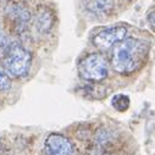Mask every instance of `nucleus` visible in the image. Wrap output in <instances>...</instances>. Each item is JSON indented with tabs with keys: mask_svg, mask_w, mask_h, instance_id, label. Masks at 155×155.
Wrapping results in <instances>:
<instances>
[{
	"mask_svg": "<svg viewBox=\"0 0 155 155\" xmlns=\"http://www.w3.org/2000/svg\"><path fill=\"white\" fill-rule=\"evenodd\" d=\"M149 53V45L147 42L137 38H125L115 44L111 65L116 72L121 74H128L137 71L145 61Z\"/></svg>",
	"mask_w": 155,
	"mask_h": 155,
	"instance_id": "f257e3e1",
	"label": "nucleus"
},
{
	"mask_svg": "<svg viewBox=\"0 0 155 155\" xmlns=\"http://www.w3.org/2000/svg\"><path fill=\"white\" fill-rule=\"evenodd\" d=\"M32 64L31 53L21 44H11L5 54L4 66L9 74L14 77H25L28 74Z\"/></svg>",
	"mask_w": 155,
	"mask_h": 155,
	"instance_id": "f03ea898",
	"label": "nucleus"
},
{
	"mask_svg": "<svg viewBox=\"0 0 155 155\" xmlns=\"http://www.w3.org/2000/svg\"><path fill=\"white\" fill-rule=\"evenodd\" d=\"M107 72V61L101 54H89L83 58L78 65L80 76L89 82H99L105 80Z\"/></svg>",
	"mask_w": 155,
	"mask_h": 155,
	"instance_id": "7ed1b4c3",
	"label": "nucleus"
},
{
	"mask_svg": "<svg viewBox=\"0 0 155 155\" xmlns=\"http://www.w3.org/2000/svg\"><path fill=\"white\" fill-rule=\"evenodd\" d=\"M126 34H127V28L122 26L106 28L94 35L93 44L100 50H107L115 44L121 42L122 39H125Z\"/></svg>",
	"mask_w": 155,
	"mask_h": 155,
	"instance_id": "20e7f679",
	"label": "nucleus"
},
{
	"mask_svg": "<svg viewBox=\"0 0 155 155\" xmlns=\"http://www.w3.org/2000/svg\"><path fill=\"white\" fill-rule=\"evenodd\" d=\"M44 150L47 155H76L72 143L58 133H53L47 138Z\"/></svg>",
	"mask_w": 155,
	"mask_h": 155,
	"instance_id": "39448f33",
	"label": "nucleus"
},
{
	"mask_svg": "<svg viewBox=\"0 0 155 155\" xmlns=\"http://www.w3.org/2000/svg\"><path fill=\"white\" fill-rule=\"evenodd\" d=\"M9 17L17 25L18 28H23L31 20V12L23 4H12L8 9Z\"/></svg>",
	"mask_w": 155,
	"mask_h": 155,
	"instance_id": "423d86ee",
	"label": "nucleus"
},
{
	"mask_svg": "<svg viewBox=\"0 0 155 155\" xmlns=\"http://www.w3.org/2000/svg\"><path fill=\"white\" fill-rule=\"evenodd\" d=\"M53 14L49 9H47L45 6H39L35 14V27L38 28L39 32L47 33L53 27Z\"/></svg>",
	"mask_w": 155,
	"mask_h": 155,
	"instance_id": "0eeeda50",
	"label": "nucleus"
},
{
	"mask_svg": "<svg viewBox=\"0 0 155 155\" xmlns=\"http://www.w3.org/2000/svg\"><path fill=\"white\" fill-rule=\"evenodd\" d=\"M112 0H86V8L95 15L107 14L112 9Z\"/></svg>",
	"mask_w": 155,
	"mask_h": 155,
	"instance_id": "6e6552de",
	"label": "nucleus"
},
{
	"mask_svg": "<svg viewBox=\"0 0 155 155\" xmlns=\"http://www.w3.org/2000/svg\"><path fill=\"white\" fill-rule=\"evenodd\" d=\"M111 104L116 110L126 111L128 109V106H130V98L127 95H125V94H117V95H115L112 98Z\"/></svg>",
	"mask_w": 155,
	"mask_h": 155,
	"instance_id": "1a4fd4ad",
	"label": "nucleus"
},
{
	"mask_svg": "<svg viewBox=\"0 0 155 155\" xmlns=\"http://www.w3.org/2000/svg\"><path fill=\"white\" fill-rule=\"evenodd\" d=\"M11 87V81L6 68L0 62V91H8Z\"/></svg>",
	"mask_w": 155,
	"mask_h": 155,
	"instance_id": "9d476101",
	"label": "nucleus"
},
{
	"mask_svg": "<svg viewBox=\"0 0 155 155\" xmlns=\"http://www.w3.org/2000/svg\"><path fill=\"white\" fill-rule=\"evenodd\" d=\"M9 48H10L9 37L4 32V29L0 28V55H5Z\"/></svg>",
	"mask_w": 155,
	"mask_h": 155,
	"instance_id": "9b49d317",
	"label": "nucleus"
},
{
	"mask_svg": "<svg viewBox=\"0 0 155 155\" xmlns=\"http://www.w3.org/2000/svg\"><path fill=\"white\" fill-rule=\"evenodd\" d=\"M148 22H149V25L151 26V28L155 31V10L151 11V12L148 15Z\"/></svg>",
	"mask_w": 155,
	"mask_h": 155,
	"instance_id": "f8f14e48",
	"label": "nucleus"
}]
</instances>
